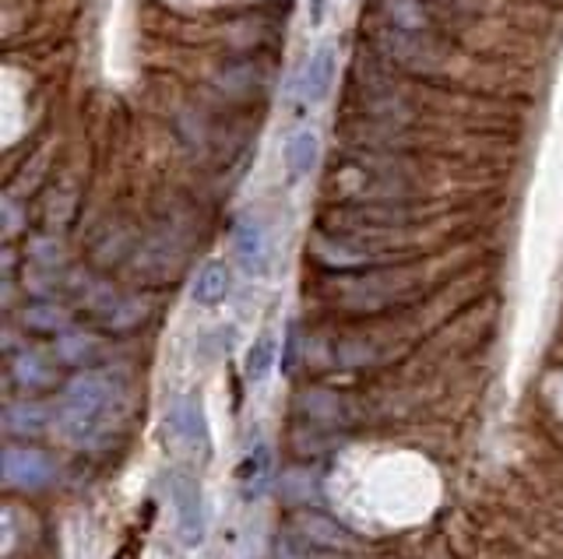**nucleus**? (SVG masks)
I'll return each mask as SVG.
<instances>
[{"label": "nucleus", "instance_id": "nucleus-1", "mask_svg": "<svg viewBox=\"0 0 563 559\" xmlns=\"http://www.w3.org/2000/svg\"><path fill=\"white\" fill-rule=\"evenodd\" d=\"M131 418L128 383L113 370H81L70 377L57 401V429L78 450H106L117 444Z\"/></svg>", "mask_w": 563, "mask_h": 559}, {"label": "nucleus", "instance_id": "nucleus-2", "mask_svg": "<svg viewBox=\"0 0 563 559\" xmlns=\"http://www.w3.org/2000/svg\"><path fill=\"white\" fill-rule=\"evenodd\" d=\"M85 306H88V317H92L106 335H131V331H137L152 313V303L145 295L117 292L110 286L88 289Z\"/></svg>", "mask_w": 563, "mask_h": 559}, {"label": "nucleus", "instance_id": "nucleus-3", "mask_svg": "<svg viewBox=\"0 0 563 559\" xmlns=\"http://www.w3.org/2000/svg\"><path fill=\"white\" fill-rule=\"evenodd\" d=\"M0 479L8 493H43L57 482V461L32 444H8L0 454Z\"/></svg>", "mask_w": 563, "mask_h": 559}, {"label": "nucleus", "instance_id": "nucleus-4", "mask_svg": "<svg viewBox=\"0 0 563 559\" xmlns=\"http://www.w3.org/2000/svg\"><path fill=\"white\" fill-rule=\"evenodd\" d=\"M289 535L317 552H352L360 546V538L352 535L345 524H339L321 511H299L289 524Z\"/></svg>", "mask_w": 563, "mask_h": 559}, {"label": "nucleus", "instance_id": "nucleus-5", "mask_svg": "<svg viewBox=\"0 0 563 559\" xmlns=\"http://www.w3.org/2000/svg\"><path fill=\"white\" fill-rule=\"evenodd\" d=\"M169 496H173V511H176V535H180L184 546H201V541H205V493H201V482L176 471V476L169 479Z\"/></svg>", "mask_w": 563, "mask_h": 559}, {"label": "nucleus", "instance_id": "nucleus-6", "mask_svg": "<svg viewBox=\"0 0 563 559\" xmlns=\"http://www.w3.org/2000/svg\"><path fill=\"white\" fill-rule=\"evenodd\" d=\"M296 412L303 423L339 429L352 423V401L331 388H303L296 394Z\"/></svg>", "mask_w": 563, "mask_h": 559}, {"label": "nucleus", "instance_id": "nucleus-7", "mask_svg": "<svg viewBox=\"0 0 563 559\" xmlns=\"http://www.w3.org/2000/svg\"><path fill=\"white\" fill-rule=\"evenodd\" d=\"M57 356H46L40 353V348H22V353H11V380L18 383V388L29 394H43V391H53L57 388Z\"/></svg>", "mask_w": 563, "mask_h": 559}, {"label": "nucleus", "instance_id": "nucleus-8", "mask_svg": "<svg viewBox=\"0 0 563 559\" xmlns=\"http://www.w3.org/2000/svg\"><path fill=\"white\" fill-rule=\"evenodd\" d=\"M169 426H173V433L180 436V440H184L190 450H201V454L211 450L208 418H205V412H201V401H198V398H180V401H173V409H169Z\"/></svg>", "mask_w": 563, "mask_h": 559}, {"label": "nucleus", "instance_id": "nucleus-9", "mask_svg": "<svg viewBox=\"0 0 563 559\" xmlns=\"http://www.w3.org/2000/svg\"><path fill=\"white\" fill-rule=\"evenodd\" d=\"M49 426V412L46 405L32 398H22V401H11L4 409V433L11 440H35V436H43Z\"/></svg>", "mask_w": 563, "mask_h": 559}, {"label": "nucleus", "instance_id": "nucleus-10", "mask_svg": "<svg viewBox=\"0 0 563 559\" xmlns=\"http://www.w3.org/2000/svg\"><path fill=\"white\" fill-rule=\"evenodd\" d=\"M22 327L29 331V335L60 338L70 331V313L53 300H35L22 310Z\"/></svg>", "mask_w": 563, "mask_h": 559}, {"label": "nucleus", "instance_id": "nucleus-11", "mask_svg": "<svg viewBox=\"0 0 563 559\" xmlns=\"http://www.w3.org/2000/svg\"><path fill=\"white\" fill-rule=\"evenodd\" d=\"M272 468H275V461H272V447L264 444V440H257L251 450H246V458H243V465H240V489H243V500H257V496H264V489H268V482H272Z\"/></svg>", "mask_w": 563, "mask_h": 559}, {"label": "nucleus", "instance_id": "nucleus-12", "mask_svg": "<svg viewBox=\"0 0 563 559\" xmlns=\"http://www.w3.org/2000/svg\"><path fill=\"white\" fill-rule=\"evenodd\" d=\"M57 362L64 366H78V370H88L99 356H102V342L96 335H85V331H67V335L57 338Z\"/></svg>", "mask_w": 563, "mask_h": 559}, {"label": "nucleus", "instance_id": "nucleus-13", "mask_svg": "<svg viewBox=\"0 0 563 559\" xmlns=\"http://www.w3.org/2000/svg\"><path fill=\"white\" fill-rule=\"evenodd\" d=\"M236 257L251 275L264 271V260H268V243H264V233H261L257 222H243L236 230Z\"/></svg>", "mask_w": 563, "mask_h": 559}, {"label": "nucleus", "instance_id": "nucleus-14", "mask_svg": "<svg viewBox=\"0 0 563 559\" xmlns=\"http://www.w3.org/2000/svg\"><path fill=\"white\" fill-rule=\"evenodd\" d=\"M225 292H229V271H225V265H219V260H211V265L201 268L198 282H194V300L205 306H216L225 300Z\"/></svg>", "mask_w": 563, "mask_h": 559}, {"label": "nucleus", "instance_id": "nucleus-15", "mask_svg": "<svg viewBox=\"0 0 563 559\" xmlns=\"http://www.w3.org/2000/svg\"><path fill=\"white\" fill-rule=\"evenodd\" d=\"M272 362H275V338H272V335H264V338H257V345L251 348V359H246V380H251V383H261L264 377H268Z\"/></svg>", "mask_w": 563, "mask_h": 559}]
</instances>
